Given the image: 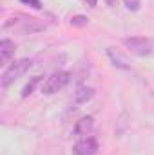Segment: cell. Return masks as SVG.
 Instances as JSON below:
<instances>
[{
    "label": "cell",
    "mask_w": 154,
    "mask_h": 155,
    "mask_svg": "<svg viewBox=\"0 0 154 155\" xmlns=\"http://www.w3.org/2000/svg\"><path fill=\"white\" fill-rule=\"evenodd\" d=\"M15 31L18 35H33V33H38L45 29V24L40 22L38 18L35 16H27V15H15L13 18H9L5 24H4V31Z\"/></svg>",
    "instance_id": "cell-1"
},
{
    "label": "cell",
    "mask_w": 154,
    "mask_h": 155,
    "mask_svg": "<svg viewBox=\"0 0 154 155\" xmlns=\"http://www.w3.org/2000/svg\"><path fill=\"white\" fill-rule=\"evenodd\" d=\"M31 65H33V61L31 60H27V58H22V60H16V61H13L4 72H2V87L4 88H7L11 83H15L16 79L20 76H24L29 69H31Z\"/></svg>",
    "instance_id": "cell-2"
},
{
    "label": "cell",
    "mask_w": 154,
    "mask_h": 155,
    "mask_svg": "<svg viewBox=\"0 0 154 155\" xmlns=\"http://www.w3.org/2000/svg\"><path fill=\"white\" fill-rule=\"evenodd\" d=\"M69 79H71V74H69L67 71H56V72H53L51 76L44 81V85H42V94H45V96L56 94L58 90H62V88L69 83Z\"/></svg>",
    "instance_id": "cell-3"
},
{
    "label": "cell",
    "mask_w": 154,
    "mask_h": 155,
    "mask_svg": "<svg viewBox=\"0 0 154 155\" xmlns=\"http://www.w3.org/2000/svg\"><path fill=\"white\" fill-rule=\"evenodd\" d=\"M123 45L132 52V54H138V56H147L151 54L154 49V43L151 38H145V36H131V38H123Z\"/></svg>",
    "instance_id": "cell-4"
},
{
    "label": "cell",
    "mask_w": 154,
    "mask_h": 155,
    "mask_svg": "<svg viewBox=\"0 0 154 155\" xmlns=\"http://www.w3.org/2000/svg\"><path fill=\"white\" fill-rule=\"evenodd\" d=\"M98 152V141L94 137H83L73 146L75 155H94Z\"/></svg>",
    "instance_id": "cell-5"
},
{
    "label": "cell",
    "mask_w": 154,
    "mask_h": 155,
    "mask_svg": "<svg viewBox=\"0 0 154 155\" xmlns=\"http://www.w3.org/2000/svg\"><path fill=\"white\" fill-rule=\"evenodd\" d=\"M15 51H16V45L15 41H11L9 38H4L0 41V63L5 65L13 56H15Z\"/></svg>",
    "instance_id": "cell-6"
},
{
    "label": "cell",
    "mask_w": 154,
    "mask_h": 155,
    "mask_svg": "<svg viewBox=\"0 0 154 155\" xmlns=\"http://www.w3.org/2000/svg\"><path fill=\"white\" fill-rule=\"evenodd\" d=\"M93 126H94L93 116H85V117H82L80 121H76V124L73 128V134L75 135H87V134H91Z\"/></svg>",
    "instance_id": "cell-7"
},
{
    "label": "cell",
    "mask_w": 154,
    "mask_h": 155,
    "mask_svg": "<svg viewBox=\"0 0 154 155\" xmlns=\"http://www.w3.org/2000/svg\"><path fill=\"white\" fill-rule=\"evenodd\" d=\"M107 56H109L111 63L114 65L116 69H121V71H129V69H131V65H129L127 58H123L120 52H116L113 47H109V49H107Z\"/></svg>",
    "instance_id": "cell-8"
},
{
    "label": "cell",
    "mask_w": 154,
    "mask_h": 155,
    "mask_svg": "<svg viewBox=\"0 0 154 155\" xmlns=\"http://www.w3.org/2000/svg\"><path fill=\"white\" fill-rule=\"evenodd\" d=\"M93 96H94V88H91V87H80L75 92V103H78V105L87 103L89 99H93Z\"/></svg>",
    "instance_id": "cell-9"
},
{
    "label": "cell",
    "mask_w": 154,
    "mask_h": 155,
    "mask_svg": "<svg viewBox=\"0 0 154 155\" xmlns=\"http://www.w3.org/2000/svg\"><path fill=\"white\" fill-rule=\"evenodd\" d=\"M40 79H42L40 76H35L27 85H26V87H24V90H22V97H27L29 94H33V90H35V87L40 83Z\"/></svg>",
    "instance_id": "cell-10"
},
{
    "label": "cell",
    "mask_w": 154,
    "mask_h": 155,
    "mask_svg": "<svg viewBox=\"0 0 154 155\" xmlns=\"http://www.w3.org/2000/svg\"><path fill=\"white\" fill-rule=\"evenodd\" d=\"M87 24H89V18L85 15H75L71 18V25L73 27H85Z\"/></svg>",
    "instance_id": "cell-11"
},
{
    "label": "cell",
    "mask_w": 154,
    "mask_h": 155,
    "mask_svg": "<svg viewBox=\"0 0 154 155\" xmlns=\"http://www.w3.org/2000/svg\"><path fill=\"white\" fill-rule=\"evenodd\" d=\"M123 4H125V7L129 9V11H138L140 9V0H123Z\"/></svg>",
    "instance_id": "cell-12"
},
{
    "label": "cell",
    "mask_w": 154,
    "mask_h": 155,
    "mask_svg": "<svg viewBox=\"0 0 154 155\" xmlns=\"http://www.w3.org/2000/svg\"><path fill=\"white\" fill-rule=\"evenodd\" d=\"M22 4H27V5H31V7H35V9H40L42 7V4H40V0H20Z\"/></svg>",
    "instance_id": "cell-13"
},
{
    "label": "cell",
    "mask_w": 154,
    "mask_h": 155,
    "mask_svg": "<svg viewBox=\"0 0 154 155\" xmlns=\"http://www.w3.org/2000/svg\"><path fill=\"white\" fill-rule=\"evenodd\" d=\"M89 7H96V4H98V0H83Z\"/></svg>",
    "instance_id": "cell-14"
},
{
    "label": "cell",
    "mask_w": 154,
    "mask_h": 155,
    "mask_svg": "<svg viewBox=\"0 0 154 155\" xmlns=\"http://www.w3.org/2000/svg\"><path fill=\"white\" fill-rule=\"evenodd\" d=\"M116 4H118V0H107V5L109 7H116Z\"/></svg>",
    "instance_id": "cell-15"
}]
</instances>
